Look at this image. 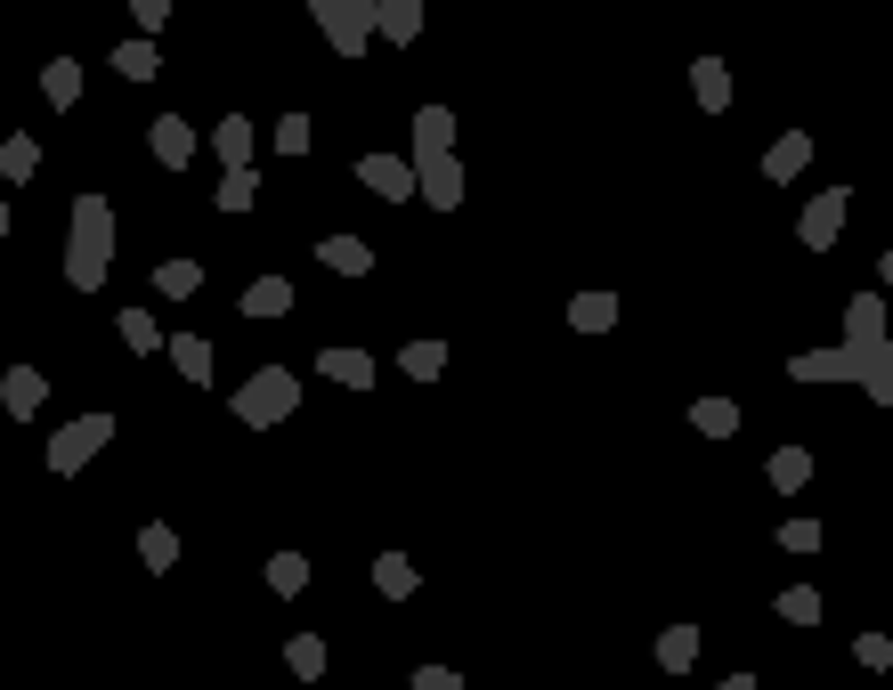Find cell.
Returning a JSON list of instances; mask_svg holds the SVG:
<instances>
[{
    "label": "cell",
    "instance_id": "obj_1",
    "mask_svg": "<svg viewBox=\"0 0 893 690\" xmlns=\"http://www.w3.org/2000/svg\"><path fill=\"white\" fill-rule=\"evenodd\" d=\"M845 382H869V399L893 407V358H885V309L878 292H861L853 309H845V349H837Z\"/></svg>",
    "mask_w": 893,
    "mask_h": 690
},
{
    "label": "cell",
    "instance_id": "obj_2",
    "mask_svg": "<svg viewBox=\"0 0 893 690\" xmlns=\"http://www.w3.org/2000/svg\"><path fill=\"white\" fill-rule=\"evenodd\" d=\"M107 260H114V212H107V196H81V203H74L66 277H74L81 292H98V285H107Z\"/></svg>",
    "mask_w": 893,
    "mask_h": 690
},
{
    "label": "cell",
    "instance_id": "obj_3",
    "mask_svg": "<svg viewBox=\"0 0 893 690\" xmlns=\"http://www.w3.org/2000/svg\"><path fill=\"white\" fill-rule=\"evenodd\" d=\"M293 407H301V382H293L284 366H260L253 382L236 390V414H244V423H284Z\"/></svg>",
    "mask_w": 893,
    "mask_h": 690
},
{
    "label": "cell",
    "instance_id": "obj_4",
    "mask_svg": "<svg viewBox=\"0 0 893 690\" xmlns=\"http://www.w3.org/2000/svg\"><path fill=\"white\" fill-rule=\"evenodd\" d=\"M107 438H114V414H81V423H66V431L49 438V471H81Z\"/></svg>",
    "mask_w": 893,
    "mask_h": 690
},
{
    "label": "cell",
    "instance_id": "obj_5",
    "mask_svg": "<svg viewBox=\"0 0 893 690\" xmlns=\"http://www.w3.org/2000/svg\"><path fill=\"white\" fill-rule=\"evenodd\" d=\"M317 25H325V41H334L342 57H358L366 33H373V0H317Z\"/></svg>",
    "mask_w": 893,
    "mask_h": 690
},
{
    "label": "cell",
    "instance_id": "obj_6",
    "mask_svg": "<svg viewBox=\"0 0 893 690\" xmlns=\"http://www.w3.org/2000/svg\"><path fill=\"white\" fill-rule=\"evenodd\" d=\"M845 212H853V203H845V187H828V196H813L804 203V220H796V236L813 244V253H828V244L845 236Z\"/></svg>",
    "mask_w": 893,
    "mask_h": 690
},
{
    "label": "cell",
    "instance_id": "obj_7",
    "mask_svg": "<svg viewBox=\"0 0 893 690\" xmlns=\"http://www.w3.org/2000/svg\"><path fill=\"white\" fill-rule=\"evenodd\" d=\"M358 179H366L382 203H406V196H414V163H406V155H366Z\"/></svg>",
    "mask_w": 893,
    "mask_h": 690
},
{
    "label": "cell",
    "instance_id": "obj_8",
    "mask_svg": "<svg viewBox=\"0 0 893 690\" xmlns=\"http://www.w3.org/2000/svg\"><path fill=\"white\" fill-rule=\"evenodd\" d=\"M155 163H163V171H187V163H196V131H187L179 114L155 122Z\"/></svg>",
    "mask_w": 893,
    "mask_h": 690
},
{
    "label": "cell",
    "instance_id": "obj_9",
    "mask_svg": "<svg viewBox=\"0 0 893 690\" xmlns=\"http://www.w3.org/2000/svg\"><path fill=\"white\" fill-rule=\"evenodd\" d=\"M414 196H423V203H439V212H455V203H464V171H455V155H447V163H431V171H414Z\"/></svg>",
    "mask_w": 893,
    "mask_h": 690
},
{
    "label": "cell",
    "instance_id": "obj_10",
    "mask_svg": "<svg viewBox=\"0 0 893 690\" xmlns=\"http://www.w3.org/2000/svg\"><path fill=\"white\" fill-rule=\"evenodd\" d=\"M317 374H325V382H342V390H366L373 382V358H366V349H325Z\"/></svg>",
    "mask_w": 893,
    "mask_h": 690
},
{
    "label": "cell",
    "instance_id": "obj_11",
    "mask_svg": "<svg viewBox=\"0 0 893 690\" xmlns=\"http://www.w3.org/2000/svg\"><path fill=\"white\" fill-rule=\"evenodd\" d=\"M691 90H699V107H707V114L732 107V74H723V57H699V66H691Z\"/></svg>",
    "mask_w": 893,
    "mask_h": 690
},
{
    "label": "cell",
    "instance_id": "obj_12",
    "mask_svg": "<svg viewBox=\"0 0 893 690\" xmlns=\"http://www.w3.org/2000/svg\"><path fill=\"white\" fill-rule=\"evenodd\" d=\"M804 163H813V138L788 131V138H772V155H763V179H796Z\"/></svg>",
    "mask_w": 893,
    "mask_h": 690
},
{
    "label": "cell",
    "instance_id": "obj_13",
    "mask_svg": "<svg viewBox=\"0 0 893 690\" xmlns=\"http://www.w3.org/2000/svg\"><path fill=\"white\" fill-rule=\"evenodd\" d=\"M317 260L334 268V277H366V268H373V253H366L358 236H325V244H317Z\"/></svg>",
    "mask_w": 893,
    "mask_h": 690
},
{
    "label": "cell",
    "instance_id": "obj_14",
    "mask_svg": "<svg viewBox=\"0 0 893 690\" xmlns=\"http://www.w3.org/2000/svg\"><path fill=\"white\" fill-rule=\"evenodd\" d=\"M691 658H699V625H667V634H658V666H667V675H691Z\"/></svg>",
    "mask_w": 893,
    "mask_h": 690
},
{
    "label": "cell",
    "instance_id": "obj_15",
    "mask_svg": "<svg viewBox=\"0 0 893 690\" xmlns=\"http://www.w3.org/2000/svg\"><path fill=\"white\" fill-rule=\"evenodd\" d=\"M569 325L577 333H610L617 325V301H610V292H577V301H569Z\"/></svg>",
    "mask_w": 893,
    "mask_h": 690
},
{
    "label": "cell",
    "instance_id": "obj_16",
    "mask_svg": "<svg viewBox=\"0 0 893 690\" xmlns=\"http://www.w3.org/2000/svg\"><path fill=\"white\" fill-rule=\"evenodd\" d=\"M373 25H382L390 41H414L423 33V9H414V0H373Z\"/></svg>",
    "mask_w": 893,
    "mask_h": 690
},
{
    "label": "cell",
    "instance_id": "obj_17",
    "mask_svg": "<svg viewBox=\"0 0 893 690\" xmlns=\"http://www.w3.org/2000/svg\"><path fill=\"white\" fill-rule=\"evenodd\" d=\"M284 309H293V285L284 277H260L253 292H244V318H284Z\"/></svg>",
    "mask_w": 893,
    "mask_h": 690
},
{
    "label": "cell",
    "instance_id": "obj_18",
    "mask_svg": "<svg viewBox=\"0 0 893 690\" xmlns=\"http://www.w3.org/2000/svg\"><path fill=\"white\" fill-rule=\"evenodd\" d=\"M41 98H49V107H74V98H81V66H74V57L41 66Z\"/></svg>",
    "mask_w": 893,
    "mask_h": 690
},
{
    "label": "cell",
    "instance_id": "obj_19",
    "mask_svg": "<svg viewBox=\"0 0 893 690\" xmlns=\"http://www.w3.org/2000/svg\"><path fill=\"white\" fill-rule=\"evenodd\" d=\"M41 390H49V382H41L33 366H9V382H0V399H9V414H33V407H41Z\"/></svg>",
    "mask_w": 893,
    "mask_h": 690
},
{
    "label": "cell",
    "instance_id": "obj_20",
    "mask_svg": "<svg viewBox=\"0 0 893 690\" xmlns=\"http://www.w3.org/2000/svg\"><path fill=\"white\" fill-rule=\"evenodd\" d=\"M220 163H227V171H244V163H253V122H244V114L220 122Z\"/></svg>",
    "mask_w": 893,
    "mask_h": 690
},
{
    "label": "cell",
    "instance_id": "obj_21",
    "mask_svg": "<svg viewBox=\"0 0 893 690\" xmlns=\"http://www.w3.org/2000/svg\"><path fill=\"white\" fill-rule=\"evenodd\" d=\"M171 366L187 374V382H212V342H196V333H179V342H171Z\"/></svg>",
    "mask_w": 893,
    "mask_h": 690
},
{
    "label": "cell",
    "instance_id": "obj_22",
    "mask_svg": "<svg viewBox=\"0 0 893 690\" xmlns=\"http://www.w3.org/2000/svg\"><path fill=\"white\" fill-rule=\"evenodd\" d=\"M114 74H122V81H155L163 57L147 49V41H122V49H114Z\"/></svg>",
    "mask_w": 893,
    "mask_h": 690
},
{
    "label": "cell",
    "instance_id": "obj_23",
    "mask_svg": "<svg viewBox=\"0 0 893 690\" xmlns=\"http://www.w3.org/2000/svg\"><path fill=\"white\" fill-rule=\"evenodd\" d=\"M373 585H382L390 601H406V593H414V560H406V553H382V560H373Z\"/></svg>",
    "mask_w": 893,
    "mask_h": 690
},
{
    "label": "cell",
    "instance_id": "obj_24",
    "mask_svg": "<svg viewBox=\"0 0 893 690\" xmlns=\"http://www.w3.org/2000/svg\"><path fill=\"white\" fill-rule=\"evenodd\" d=\"M691 423L707 431V438H732V431H739V407H732V399H699V407H691Z\"/></svg>",
    "mask_w": 893,
    "mask_h": 690
},
{
    "label": "cell",
    "instance_id": "obj_25",
    "mask_svg": "<svg viewBox=\"0 0 893 690\" xmlns=\"http://www.w3.org/2000/svg\"><path fill=\"white\" fill-rule=\"evenodd\" d=\"M33 163H41L33 138H0V179H33Z\"/></svg>",
    "mask_w": 893,
    "mask_h": 690
},
{
    "label": "cell",
    "instance_id": "obj_26",
    "mask_svg": "<svg viewBox=\"0 0 893 690\" xmlns=\"http://www.w3.org/2000/svg\"><path fill=\"white\" fill-rule=\"evenodd\" d=\"M301 585H309V560L301 553H277V560H268V593H301Z\"/></svg>",
    "mask_w": 893,
    "mask_h": 690
},
{
    "label": "cell",
    "instance_id": "obj_27",
    "mask_svg": "<svg viewBox=\"0 0 893 690\" xmlns=\"http://www.w3.org/2000/svg\"><path fill=\"white\" fill-rule=\"evenodd\" d=\"M804 479H813V455H804V447H780L772 455V488H804Z\"/></svg>",
    "mask_w": 893,
    "mask_h": 690
},
{
    "label": "cell",
    "instance_id": "obj_28",
    "mask_svg": "<svg viewBox=\"0 0 893 690\" xmlns=\"http://www.w3.org/2000/svg\"><path fill=\"white\" fill-rule=\"evenodd\" d=\"M253 196H260L253 171H227V179H220V212H253Z\"/></svg>",
    "mask_w": 893,
    "mask_h": 690
},
{
    "label": "cell",
    "instance_id": "obj_29",
    "mask_svg": "<svg viewBox=\"0 0 893 690\" xmlns=\"http://www.w3.org/2000/svg\"><path fill=\"white\" fill-rule=\"evenodd\" d=\"M780 617L788 625H813L821 617V593H813V585H788V593H780Z\"/></svg>",
    "mask_w": 893,
    "mask_h": 690
},
{
    "label": "cell",
    "instance_id": "obj_30",
    "mask_svg": "<svg viewBox=\"0 0 893 690\" xmlns=\"http://www.w3.org/2000/svg\"><path fill=\"white\" fill-rule=\"evenodd\" d=\"M284 658H293V675L309 682V675H325V642L317 634H293V650H284Z\"/></svg>",
    "mask_w": 893,
    "mask_h": 690
},
{
    "label": "cell",
    "instance_id": "obj_31",
    "mask_svg": "<svg viewBox=\"0 0 893 690\" xmlns=\"http://www.w3.org/2000/svg\"><path fill=\"white\" fill-rule=\"evenodd\" d=\"M138 553H147V569H171V560H179V536L171 528H147V536H138Z\"/></svg>",
    "mask_w": 893,
    "mask_h": 690
},
{
    "label": "cell",
    "instance_id": "obj_32",
    "mask_svg": "<svg viewBox=\"0 0 893 690\" xmlns=\"http://www.w3.org/2000/svg\"><path fill=\"white\" fill-rule=\"evenodd\" d=\"M155 285H163V292H196V285H203V268H196V260H163V268H155Z\"/></svg>",
    "mask_w": 893,
    "mask_h": 690
},
{
    "label": "cell",
    "instance_id": "obj_33",
    "mask_svg": "<svg viewBox=\"0 0 893 690\" xmlns=\"http://www.w3.org/2000/svg\"><path fill=\"white\" fill-rule=\"evenodd\" d=\"M439 366H447V349H439V342H414V349H406V374H414V382H431Z\"/></svg>",
    "mask_w": 893,
    "mask_h": 690
},
{
    "label": "cell",
    "instance_id": "obj_34",
    "mask_svg": "<svg viewBox=\"0 0 893 690\" xmlns=\"http://www.w3.org/2000/svg\"><path fill=\"white\" fill-rule=\"evenodd\" d=\"M122 342H131V349H155V318H147V309H122Z\"/></svg>",
    "mask_w": 893,
    "mask_h": 690
},
{
    "label": "cell",
    "instance_id": "obj_35",
    "mask_svg": "<svg viewBox=\"0 0 893 690\" xmlns=\"http://www.w3.org/2000/svg\"><path fill=\"white\" fill-rule=\"evenodd\" d=\"M277 146H284V155H309V114H284L277 122Z\"/></svg>",
    "mask_w": 893,
    "mask_h": 690
},
{
    "label": "cell",
    "instance_id": "obj_36",
    "mask_svg": "<svg viewBox=\"0 0 893 690\" xmlns=\"http://www.w3.org/2000/svg\"><path fill=\"white\" fill-rule=\"evenodd\" d=\"M780 545H788V553H813V545H821V528H813V520H788V528H780Z\"/></svg>",
    "mask_w": 893,
    "mask_h": 690
},
{
    "label": "cell",
    "instance_id": "obj_37",
    "mask_svg": "<svg viewBox=\"0 0 893 690\" xmlns=\"http://www.w3.org/2000/svg\"><path fill=\"white\" fill-rule=\"evenodd\" d=\"M861 666H893V642L885 634H861Z\"/></svg>",
    "mask_w": 893,
    "mask_h": 690
},
{
    "label": "cell",
    "instance_id": "obj_38",
    "mask_svg": "<svg viewBox=\"0 0 893 690\" xmlns=\"http://www.w3.org/2000/svg\"><path fill=\"white\" fill-rule=\"evenodd\" d=\"M414 690H464V682H455L447 666H423V675H414Z\"/></svg>",
    "mask_w": 893,
    "mask_h": 690
},
{
    "label": "cell",
    "instance_id": "obj_39",
    "mask_svg": "<svg viewBox=\"0 0 893 690\" xmlns=\"http://www.w3.org/2000/svg\"><path fill=\"white\" fill-rule=\"evenodd\" d=\"M723 690H756V682H747V675H732V682H723Z\"/></svg>",
    "mask_w": 893,
    "mask_h": 690
},
{
    "label": "cell",
    "instance_id": "obj_40",
    "mask_svg": "<svg viewBox=\"0 0 893 690\" xmlns=\"http://www.w3.org/2000/svg\"><path fill=\"white\" fill-rule=\"evenodd\" d=\"M0 236H9V203H0Z\"/></svg>",
    "mask_w": 893,
    "mask_h": 690
},
{
    "label": "cell",
    "instance_id": "obj_41",
    "mask_svg": "<svg viewBox=\"0 0 893 690\" xmlns=\"http://www.w3.org/2000/svg\"><path fill=\"white\" fill-rule=\"evenodd\" d=\"M885 285H893V253H885Z\"/></svg>",
    "mask_w": 893,
    "mask_h": 690
}]
</instances>
